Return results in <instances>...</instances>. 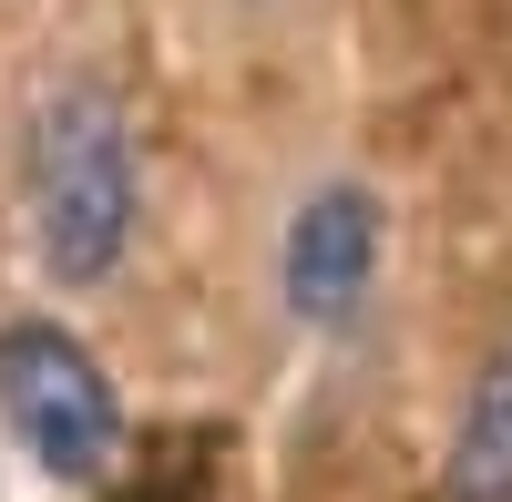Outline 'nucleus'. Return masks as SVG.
I'll list each match as a JSON object with an SVG mask.
<instances>
[{
    "mask_svg": "<svg viewBox=\"0 0 512 502\" xmlns=\"http://www.w3.org/2000/svg\"><path fill=\"white\" fill-rule=\"evenodd\" d=\"M379 236H390L379 195L359 175H328L287 216V236H277V298H287V318L297 328H349L369 308V287H379Z\"/></svg>",
    "mask_w": 512,
    "mask_h": 502,
    "instance_id": "nucleus-3",
    "label": "nucleus"
},
{
    "mask_svg": "<svg viewBox=\"0 0 512 502\" xmlns=\"http://www.w3.org/2000/svg\"><path fill=\"white\" fill-rule=\"evenodd\" d=\"M441 492L451 502H512V349H492L482 380H472V400H461Z\"/></svg>",
    "mask_w": 512,
    "mask_h": 502,
    "instance_id": "nucleus-4",
    "label": "nucleus"
},
{
    "mask_svg": "<svg viewBox=\"0 0 512 502\" xmlns=\"http://www.w3.org/2000/svg\"><path fill=\"white\" fill-rule=\"evenodd\" d=\"M0 421L52 482H113L123 462V390L113 369L52 318L0 328Z\"/></svg>",
    "mask_w": 512,
    "mask_h": 502,
    "instance_id": "nucleus-2",
    "label": "nucleus"
},
{
    "mask_svg": "<svg viewBox=\"0 0 512 502\" xmlns=\"http://www.w3.org/2000/svg\"><path fill=\"white\" fill-rule=\"evenodd\" d=\"M21 205H31V257L52 287H103L134 257V216H144L134 123L93 72L41 93L21 134Z\"/></svg>",
    "mask_w": 512,
    "mask_h": 502,
    "instance_id": "nucleus-1",
    "label": "nucleus"
}]
</instances>
